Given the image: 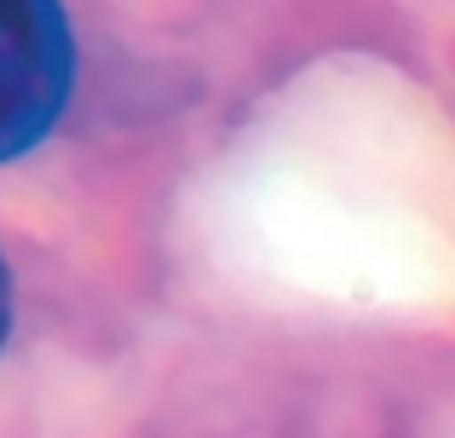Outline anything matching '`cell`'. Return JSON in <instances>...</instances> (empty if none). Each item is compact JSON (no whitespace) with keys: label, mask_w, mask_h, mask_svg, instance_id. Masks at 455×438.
Segmentation results:
<instances>
[{"label":"cell","mask_w":455,"mask_h":438,"mask_svg":"<svg viewBox=\"0 0 455 438\" xmlns=\"http://www.w3.org/2000/svg\"><path fill=\"white\" fill-rule=\"evenodd\" d=\"M12 335V277H6V259H0V346Z\"/></svg>","instance_id":"obj_2"},{"label":"cell","mask_w":455,"mask_h":438,"mask_svg":"<svg viewBox=\"0 0 455 438\" xmlns=\"http://www.w3.org/2000/svg\"><path fill=\"white\" fill-rule=\"evenodd\" d=\"M76 87V41L58 0H0V162L35 150Z\"/></svg>","instance_id":"obj_1"}]
</instances>
